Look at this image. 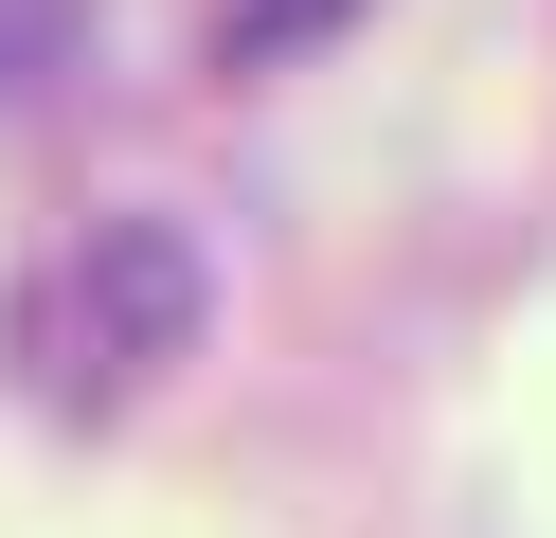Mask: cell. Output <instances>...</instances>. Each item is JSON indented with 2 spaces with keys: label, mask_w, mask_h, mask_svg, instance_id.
Here are the masks:
<instances>
[{
  "label": "cell",
  "mask_w": 556,
  "mask_h": 538,
  "mask_svg": "<svg viewBox=\"0 0 556 538\" xmlns=\"http://www.w3.org/2000/svg\"><path fill=\"white\" fill-rule=\"evenodd\" d=\"M359 0H216V54L233 72H269V54H305V36H341Z\"/></svg>",
  "instance_id": "1"
}]
</instances>
